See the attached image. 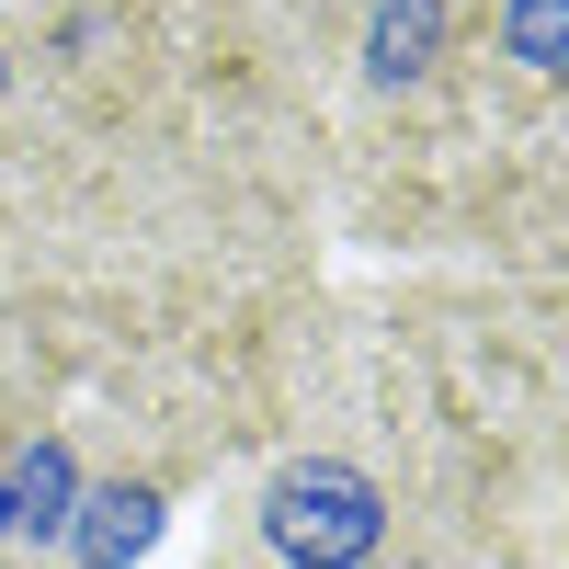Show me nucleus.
Wrapping results in <instances>:
<instances>
[{
	"label": "nucleus",
	"instance_id": "1",
	"mask_svg": "<svg viewBox=\"0 0 569 569\" xmlns=\"http://www.w3.org/2000/svg\"><path fill=\"white\" fill-rule=\"evenodd\" d=\"M399 558V501L353 456H284L251 490L240 569H388Z\"/></svg>",
	"mask_w": 569,
	"mask_h": 569
},
{
	"label": "nucleus",
	"instance_id": "7",
	"mask_svg": "<svg viewBox=\"0 0 569 569\" xmlns=\"http://www.w3.org/2000/svg\"><path fill=\"white\" fill-rule=\"evenodd\" d=\"M0 536H12V467H0Z\"/></svg>",
	"mask_w": 569,
	"mask_h": 569
},
{
	"label": "nucleus",
	"instance_id": "6",
	"mask_svg": "<svg viewBox=\"0 0 569 569\" xmlns=\"http://www.w3.org/2000/svg\"><path fill=\"white\" fill-rule=\"evenodd\" d=\"M23 114V58H12V34H0V126Z\"/></svg>",
	"mask_w": 569,
	"mask_h": 569
},
{
	"label": "nucleus",
	"instance_id": "2",
	"mask_svg": "<svg viewBox=\"0 0 569 569\" xmlns=\"http://www.w3.org/2000/svg\"><path fill=\"white\" fill-rule=\"evenodd\" d=\"M490 0H376L365 12V91L376 103H421L445 69H456V46H467V23H479Z\"/></svg>",
	"mask_w": 569,
	"mask_h": 569
},
{
	"label": "nucleus",
	"instance_id": "4",
	"mask_svg": "<svg viewBox=\"0 0 569 569\" xmlns=\"http://www.w3.org/2000/svg\"><path fill=\"white\" fill-rule=\"evenodd\" d=\"M490 58L525 80V91H558V69H569V0H490Z\"/></svg>",
	"mask_w": 569,
	"mask_h": 569
},
{
	"label": "nucleus",
	"instance_id": "3",
	"mask_svg": "<svg viewBox=\"0 0 569 569\" xmlns=\"http://www.w3.org/2000/svg\"><path fill=\"white\" fill-rule=\"evenodd\" d=\"M149 536H160V479H91L80 501H69V569H126V558H149Z\"/></svg>",
	"mask_w": 569,
	"mask_h": 569
},
{
	"label": "nucleus",
	"instance_id": "5",
	"mask_svg": "<svg viewBox=\"0 0 569 569\" xmlns=\"http://www.w3.org/2000/svg\"><path fill=\"white\" fill-rule=\"evenodd\" d=\"M69 501H80L69 445H58V433H46V445H23V456H12V536L58 547V536H69Z\"/></svg>",
	"mask_w": 569,
	"mask_h": 569
}]
</instances>
